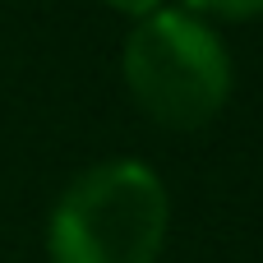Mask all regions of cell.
<instances>
[{
  "label": "cell",
  "instance_id": "cell-1",
  "mask_svg": "<svg viewBox=\"0 0 263 263\" xmlns=\"http://www.w3.org/2000/svg\"><path fill=\"white\" fill-rule=\"evenodd\" d=\"M166 227L162 176L139 157H116L65 185L46 222V254L51 263H157Z\"/></svg>",
  "mask_w": 263,
  "mask_h": 263
},
{
  "label": "cell",
  "instance_id": "cell-2",
  "mask_svg": "<svg viewBox=\"0 0 263 263\" xmlns=\"http://www.w3.org/2000/svg\"><path fill=\"white\" fill-rule=\"evenodd\" d=\"M134 102L166 129H203L231 97V51L190 9H157L139 18L120 55Z\"/></svg>",
  "mask_w": 263,
  "mask_h": 263
},
{
  "label": "cell",
  "instance_id": "cell-3",
  "mask_svg": "<svg viewBox=\"0 0 263 263\" xmlns=\"http://www.w3.org/2000/svg\"><path fill=\"white\" fill-rule=\"evenodd\" d=\"M190 14H217V18H259L263 0H185Z\"/></svg>",
  "mask_w": 263,
  "mask_h": 263
},
{
  "label": "cell",
  "instance_id": "cell-4",
  "mask_svg": "<svg viewBox=\"0 0 263 263\" xmlns=\"http://www.w3.org/2000/svg\"><path fill=\"white\" fill-rule=\"evenodd\" d=\"M116 14H129V18H148V14H157L162 9V0H106Z\"/></svg>",
  "mask_w": 263,
  "mask_h": 263
}]
</instances>
